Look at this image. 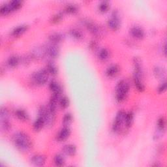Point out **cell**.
I'll list each match as a JSON object with an SVG mask.
<instances>
[{
  "mask_svg": "<svg viewBox=\"0 0 167 167\" xmlns=\"http://www.w3.org/2000/svg\"><path fill=\"white\" fill-rule=\"evenodd\" d=\"M14 142L15 146L22 151H28L31 146L30 139L26 134L22 132L15 134L14 136Z\"/></svg>",
  "mask_w": 167,
  "mask_h": 167,
  "instance_id": "1",
  "label": "cell"
},
{
  "mask_svg": "<svg viewBox=\"0 0 167 167\" xmlns=\"http://www.w3.org/2000/svg\"><path fill=\"white\" fill-rule=\"evenodd\" d=\"M142 70L140 63V60L138 58L134 59V84L137 89L140 91H142L144 89V86L142 82Z\"/></svg>",
  "mask_w": 167,
  "mask_h": 167,
  "instance_id": "2",
  "label": "cell"
},
{
  "mask_svg": "<svg viewBox=\"0 0 167 167\" xmlns=\"http://www.w3.org/2000/svg\"><path fill=\"white\" fill-rule=\"evenodd\" d=\"M129 86L125 80H121L116 86V99L119 102L123 101L129 92Z\"/></svg>",
  "mask_w": 167,
  "mask_h": 167,
  "instance_id": "3",
  "label": "cell"
},
{
  "mask_svg": "<svg viewBox=\"0 0 167 167\" xmlns=\"http://www.w3.org/2000/svg\"><path fill=\"white\" fill-rule=\"evenodd\" d=\"M49 72H48L47 69H43L39 71H38L33 76V79L35 82H36L37 84L39 85H43L44 84H46L49 78Z\"/></svg>",
  "mask_w": 167,
  "mask_h": 167,
  "instance_id": "4",
  "label": "cell"
},
{
  "mask_svg": "<svg viewBox=\"0 0 167 167\" xmlns=\"http://www.w3.org/2000/svg\"><path fill=\"white\" fill-rule=\"evenodd\" d=\"M9 112L7 109L1 108V120L2 123V128L5 131L10 129V123L9 121Z\"/></svg>",
  "mask_w": 167,
  "mask_h": 167,
  "instance_id": "5",
  "label": "cell"
},
{
  "mask_svg": "<svg viewBox=\"0 0 167 167\" xmlns=\"http://www.w3.org/2000/svg\"><path fill=\"white\" fill-rule=\"evenodd\" d=\"M125 113L123 111H120L117 114L116 117H115V119L114 121L113 126H112V129L115 132L120 129L121 124L125 120Z\"/></svg>",
  "mask_w": 167,
  "mask_h": 167,
  "instance_id": "6",
  "label": "cell"
},
{
  "mask_svg": "<svg viewBox=\"0 0 167 167\" xmlns=\"http://www.w3.org/2000/svg\"><path fill=\"white\" fill-rule=\"evenodd\" d=\"M108 25L110 28L113 30H117L120 26V21L118 16L116 14L112 15V17L109 19Z\"/></svg>",
  "mask_w": 167,
  "mask_h": 167,
  "instance_id": "7",
  "label": "cell"
},
{
  "mask_svg": "<svg viewBox=\"0 0 167 167\" xmlns=\"http://www.w3.org/2000/svg\"><path fill=\"white\" fill-rule=\"evenodd\" d=\"M50 89L54 93V95L60 96L62 93V88L58 83L56 81H52L50 84Z\"/></svg>",
  "mask_w": 167,
  "mask_h": 167,
  "instance_id": "8",
  "label": "cell"
},
{
  "mask_svg": "<svg viewBox=\"0 0 167 167\" xmlns=\"http://www.w3.org/2000/svg\"><path fill=\"white\" fill-rule=\"evenodd\" d=\"M44 124H45V121H44L43 115L38 114V116L37 118V120L35 121L33 124L34 129L36 131L41 130Z\"/></svg>",
  "mask_w": 167,
  "mask_h": 167,
  "instance_id": "9",
  "label": "cell"
},
{
  "mask_svg": "<svg viewBox=\"0 0 167 167\" xmlns=\"http://www.w3.org/2000/svg\"><path fill=\"white\" fill-rule=\"evenodd\" d=\"M46 162V157L42 155H35L31 159V163L36 166H43Z\"/></svg>",
  "mask_w": 167,
  "mask_h": 167,
  "instance_id": "10",
  "label": "cell"
},
{
  "mask_svg": "<svg viewBox=\"0 0 167 167\" xmlns=\"http://www.w3.org/2000/svg\"><path fill=\"white\" fill-rule=\"evenodd\" d=\"M131 33L133 37L136 38H139V39H141L144 36V31L140 28L137 26L131 28Z\"/></svg>",
  "mask_w": 167,
  "mask_h": 167,
  "instance_id": "11",
  "label": "cell"
},
{
  "mask_svg": "<svg viewBox=\"0 0 167 167\" xmlns=\"http://www.w3.org/2000/svg\"><path fill=\"white\" fill-rule=\"evenodd\" d=\"M70 131L69 128L67 127H63V129L60 131L59 134H57V139L60 141H63L66 140L67 138L70 136Z\"/></svg>",
  "mask_w": 167,
  "mask_h": 167,
  "instance_id": "12",
  "label": "cell"
},
{
  "mask_svg": "<svg viewBox=\"0 0 167 167\" xmlns=\"http://www.w3.org/2000/svg\"><path fill=\"white\" fill-rule=\"evenodd\" d=\"M63 150L66 155L69 156L74 155L76 152V147L75 146L73 145V144H67V145H65L64 146Z\"/></svg>",
  "mask_w": 167,
  "mask_h": 167,
  "instance_id": "13",
  "label": "cell"
},
{
  "mask_svg": "<svg viewBox=\"0 0 167 167\" xmlns=\"http://www.w3.org/2000/svg\"><path fill=\"white\" fill-rule=\"evenodd\" d=\"M22 2L20 1H18V0H13V1H11L8 3V5L9 8H10L11 11L12 12L16 10H18V9L22 6Z\"/></svg>",
  "mask_w": 167,
  "mask_h": 167,
  "instance_id": "14",
  "label": "cell"
},
{
  "mask_svg": "<svg viewBox=\"0 0 167 167\" xmlns=\"http://www.w3.org/2000/svg\"><path fill=\"white\" fill-rule=\"evenodd\" d=\"M119 72V67L117 65H111L107 70V75L109 77H113Z\"/></svg>",
  "mask_w": 167,
  "mask_h": 167,
  "instance_id": "15",
  "label": "cell"
},
{
  "mask_svg": "<svg viewBox=\"0 0 167 167\" xmlns=\"http://www.w3.org/2000/svg\"><path fill=\"white\" fill-rule=\"evenodd\" d=\"M47 53L49 54V56L52 57H56L59 54V49L56 46L52 45L48 48Z\"/></svg>",
  "mask_w": 167,
  "mask_h": 167,
  "instance_id": "16",
  "label": "cell"
},
{
  "mask_svg": "<svg viewBox=\"0 0 167 167\" xmlns=\"http://www.w3.org/2000/svg\"><path fill=\"white\" fill-rule=\"evenodd\" d=\"M16 115L20 120L22 121H26L28 120V115L26 112L22 109H19L16 111Z\"/></svg>",
  "mask_w": 167,
  "mask_h": 167,
  "instance_id": "17",
  "label": "cell"
},
{
  "mask_svg": "<svg viewBox=\"0 0 167 167\" xmlns=\"http://www.w3.org/2000/svg\"><path fill=\"white\" fill-rule=\"evenodd\" d=\"M27 30L26 25H20L17 28H16L12 31V35L14 36H20L22 34H23L24 32Z\"/></svg>",
  "mask_w": 167,
  "mask_h": 167,
  "instance_id": "18",
  "label": "cell"
},
{
  "mask_svg": "<svg viewBox=\"0 0 167 167\" xmlns=\"http://www.w3.org/2000/svg\"><path fill=\"white\" fill-rule=\"evenodd\" d=\"M125 125L127 127H130L131 125L132 124V122L133 120V114L131 112H128L127 114H125Z\"/></svg>",
  "mask_w": 167,
  "mask_h": 167,
  "instance_id": "19",
  "label": "cell"
},
{
  "mask_svg": "<svg viewBox=\"0 0 167 167\" xmlns=\"http://www.w3.org/2000/svg\"><path fill=\"white\" fill-rule=\"evenodd\" d=\"M19 63V58L17 56H12L10 57L8 60V64L9 65L12 67H15L18 65Z\"/></svg>",
  "mask_w": 167,
  "mask_h": 167,
  "instance_id": "20",
  "label": "cell"
},
{
  "mask_svg": "<svg viewBox=\"0 0 167 167\" xmlns=\"http://www.w3.org/2000/svg\"><path fill=\"white\" fill-rule=\"evenodd\" d=\"M54 163H55L56 166H62L64 163H65V159L61 154H57L54 157Z\"/></svg>",
  "mask_w": 167,
  "mask_h": 167,
  "instance_id": "21",
  "label": "cell"
},
{
  "mask_svg": "<svg viewBox=\"0 0 167 167\" xmlns=\"http://www.w3.org/2000/svg\"><path fill=\"white\" fill-rule=\"evenodd\" d=\"M47 70L49 73L51 74V75H55L57 73V69L56 68V67L54 65L53 63H50L47 66Z\"/></svg>",
  "mask_w": 167,
  "mask_h": 167,
  "instance_id": "22",
  "label": "cell"
},
{
  "mask_svg": "<svg viewBox=\"0 0 167 167\" xmlns=\"http://www.w3.org/2000/svg\"><path fill=\"white\" fill-rule=\"evenodd\" d=\"M62 39V35L60 33L52 34L50 37V40L53 43H59Z\"/></svg>",
  "mask_w": 167,
  "mask_h": 167,
  "instance_id": "23",
  "label": "cell"
},
{
  "mask_svg": "<svg viewBox=\"0 0 167 167\" xmlns=\"http://www.w3.org/2000/svg\"><path fill=\"white\" fill-rule=\"evenodd\" d=\"M72 120H73V116L70 113L66 114L65 115H64V117L63 118V124L65 125H69L72 122Z\"/></svg>",
  "mask_w": 167,
  "mask_h": 167,
  "instance_id": "24",
  "label": "cell"
},
{
  "mask_svg": "<svg viewBox=\"0 0 167 167\" xmlns=\"http://www.w3.org/2000/svg\"><path fill=\"white\" fill-rule=\"evenodd\" d=\"M108 56H109L108 51L105 49H102L99 54V58H100L101 60H106L108 57Z\"/></svg>",
  "mask_w": 167,
  "mask_h": 167,
  "instance_id": "25",
  "label": "cell"
},
{
  "mask_svg": "<svg viewBox=\"0 0 167 167\" xmlns=\"http://www.w3.org/2000/svg\"><path fill=\"white\" fill-rule=\"evenodd\" d=\"M99 10L102 12H107L109 9V4L108 1H102L99 5Z\"/></svg>",
  "mask_w": 167,
  "mask_h": 167,
  "instance_id": "26",
  "label": "cell"
},
{
  "mask_svg": "<svg viewBox=\"0 0 167 167\" xmlns=\"http://www.w3.org/2000/svg\"><path fill=\"white\" fill-rule=\"evenodd\" d=\"M60 104L61 107H62V108H66L69 105V99L67 97H63V98L61 99Z\"/></svg>",
  "mask_w": 167,
  "mask_h": 167,
  "instance_id": "27",
  "label": "cell"
},
{
  "mask_svg": "<svg viewBox=\"0 0 167 167\" xmlns=\"http://www.w3.org/2000/svg\"><path fill=\"white\" fill-rule=\"evenodd\" d=\"M70 33H71V35L74 38H77V39H80V38H82V33L80 31L74 30L72 31H70Z\"/></svg>",
  "mask_w": 167,
  "mask_h": 167,
  "instance_id": "28",
  "label": "cell"
},
{
  "mask_svg": "<svg viewBox=\"0 0 167 167\" xmlns=\"http://www.w3.org/2000/svg\"><path fill=\"white\" fill-rule=\"evenodd\" d=\"M88 28L93 33H94V34L99 33V28H97V25H95V24H89L88 25Z\"/></svg>",
  "mask_w": 167,
  "mask_h": 167,
  "instance_id": "29",
  "label": "cell"
},
{
  "mask_svg": "<svg viewBox=\"0 0 167 167\" xmlns=\"http://www.w3.org/2000/svg\"><path fill=\"white\" fill-rule=\"evenodd\" d=\"M157 125H158V127L160 131H163L164 129H165V118H160L158 121Z\"/></svg>",
  "mask_w": 167,
  "mask_h": 167,
  "instance_id": "30",
  "label": "cell"
},
{
  "mask_svg": "<svg viewBox=\"0 0 167 167\" xmlns=\"http://www.w3.org/2000/svg\"><path fill=\"white\" fill-rule=\"evenodd\" d=\"M66 11L69 13H75L77 11V8L74 5H69L67 6Z\"/></svg>",
  "mask_w": 167,
  "mask_h": 167,
  "instance_id": "31",
  "label": "cell"
},
{
  "mask_svg": "<svg viewBox=\"0 0 167 167\" xmlns=\"http://www.w3.org/2000/svg\"><path fill=\"white\" fill-rule=\"evenodd\" d=\"M166 84L165 82L164 83H163L160 86V87L159 88L158 90H159V91L160 93H163V92H164V91L166 90Z\"/></svg>",
  "mask_w": 167,
  "mask_h": 167,
  "instance_id": "32",
  "label": "cell"
},
{
  "mask_svg": "<svg viewBox=\"0 0 167 167\" xmlns=\"http://www.w3.org/2000/svg\"><path fill=\"white\" fill-rule=\"evenodd\" d=\"M156 70V71L155 72V74H157V76H163L164 75V71H163V70L162 69H160L159 68V67H157V68L155 69Z\"/></svg>",
  "mask_w": 167,
  "mask_h": 167,
  "instance_id": "33",
  "label": "cell"
},
{
  "mask_svg": "<svg viewBox=\"0 0 167 167\" xmlns=\"http://www.w3.org/2000/svg\"><path fill=\"white\" fill-rule=\"evenodd\" d=\"M61 18H62V15H56V16H55V17H54V18H53V21L55 22H57L61 20Z\"/></svg>",
  "mask_w": 167,
  "mask_h": 167,
  "instance_id": "34",
  "label": "cell"
}]
</instances>
